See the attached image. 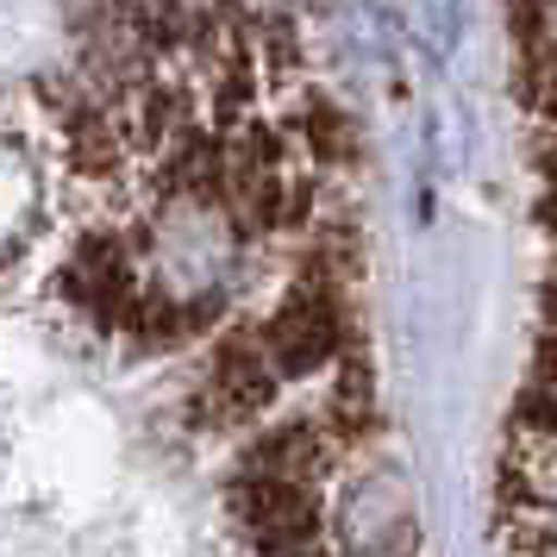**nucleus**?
<instances>
[{
	"label": "nucleus",
	"mask_w": 557,
	"mask_h": 557,
	"mask_svg": "<svg viewBox=\"0 0 557 557\" xmlns=\"http://www.w3.org/2000/svg\"><path fill=\"white\" fill-rule=\"evenodd\" d=\"M527 145V338L495 451V557H557V0H507Z\"/></svg>",
	"instance_id": "1"
}]
</instances>
